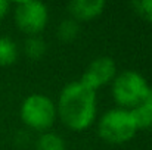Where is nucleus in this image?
<instances>
[{"label": "nucleus", "instance_id": "f257e3e1", "mask_svg": "<svg viewBox=\"0 0 152 150\" xmlns=\"http://www.w3.org/2000/svg\"><path fill=\"white\" fill-rule=\"evenodd\" d=\"M58 109L66 127L75 131L86 130L96 115L95 90L87 88L80 81L69 83L61 91Z\"/></svg>", "mask_w": 152, "mask_h": 150}, {"label": "nucleus", "instance_id": "f03ea898", "mask_svg": "<svg viewBox=\"0 0 152 150\" xmlns=\"http://www.w3.org/2000/svg\"><path fill=\"white\" fill-rule=\"evenodd\" d=\"M136 122L129 109H112L102 116L99 122V136L105 141L121 144L134 137Z\"/></svg>", "mask_w": 152, "mask_h": 150}, {"label": "nucleus", "instance_id": "7ed1b4c3", "mask_svg": "<svg viewBox=\"0 0 152 150\" xmlns=\"http://www.w3.org/2000/svg\"><path fill=\"white\" fill-rule=\"evenodd\" d=\"M148 84L145 78L134 71H124L115 77L112 86V94L118 104L124 107H136L145 97Z\"/></svg>", "mask_w": 152, "mask_h": 150}, {"label": "nucleus", "instance_id": "20e7f679", "mask_svg": "<svg viewBox=\"0 0 152 150\" xmlns=\"http://www.w3.org/2000/svg\"><path fill=\"white\" fill-rule=\"evenodd\" d=\"M56 109L49 97L43 94H31L24 100L21 106L22 121L33 130L43 131L52 127L55 122Z\"/></svg>", "mask_w": 152, "mask_h": 150}, {"label": "nucleus", "instance_id": "39448f33", "mask_svg": "<svg viewBox=\"0 0 152 150\" xmlns=\"http://www.w3.org/2000/svg\"><path fill=\"white\" fill-rule=\"evenodd\" d=\"M15 21L19 30L34 36L48 24V7L40 1H19L15 9Z\"/></svg>", "mask_w": 152, "mask_h": 150}, {"label": "nucleus", "instance_id": "423d86ee", "mask_svg": "<svg viewBox=\"0 0 152 150\" xmlns=\"http://www.w3.org/2000/svg\"><path fill=\"white\" fill-rule=\"evenodd\" d=\"M115 72H117V68H115L114 60L108 56H102L95 59L87 66L80 83L90 90H96L101 86H105L111 80H114Z\"/></svg>", "mask_w": 152, "mask_h": 150}, {"label": "nucleus", "instance_id": "0eeeda50", "mask_svg": "<svg viewBox=\"0 0 152 150\" xmlns=\"http://www.w3.org/2000/svg\"><path fill=\"white\" fill-rule=\"evenodd\" d=\"M105 7L103 0H72L68 3V10L75 19L87 21L101 15Z\"/></svg>", "mask_w": 152, "mask_h": 150}, {"label": "nucleus", "instance_id": "6e6552de", "mask_svg": "<svg viewBox=\"0 0 152 150\" xmlns=\"http://www.w3.org/2000/svg\"><path fill=\"white\" fill-rule=\"evenodd\" d=\"M132 116L136 122L137 130H152V101L151 103H140L132 110Z\"/></svg>", "mask_w": 152, "mask_h": 150}, {"label": "nucleus", "instance_id": "1a4fd4ad", "mask_svg": "<svg viewBox=\"0 0 152 150\" xmlns=\"http://www.w3.org/2000/svg\"><path fill=\"white\" fill-rule=\"evenodd\" d=\"M18 50L15 43L10 38L1 37L0 38V66H7L12 65L16 60Z\"/></svg>", "mask_w": 152, "mask_h": 150}, {"label": "nucleus", "instance_id": "9d476101", "mask_svg": "<svg viewBox=\"0 0 152 150\" xmlns=\"http://www.w3.org/2000/svg\"><path fill=\"white\" fill-rule=\"evenodd\" d=\"M37 150H65V143L58 134L46 133L39 138Z\"/></svg>", "mask_w": 152, "mask_h": 150}, {"label": "nucleus", "instance_id": "9b49d317", "mask_svg": "<svg viewBox=\"0 0 152 150\" xmlns=\"http://www.w3.org/2000/svg\"><path fill=\"white\" fill-rule=\"evenodd\" d=\"M46 51V43L40 38V37H36V36H31L30 38H27L25 41V54L30 57V59H40Z\"/></svg>", "mask_w": 152, "mask_h": 150}, {"label": "nucleus", "instance_id": "f8f14e48", "mask_svg": "<svg viewBox=\"0 0 152 150\" xmlns=\"http://www.w3.org/2000/svg\"><path fill=\"white\" fill-rule=\"evenodd\" d=\"M80 31V25L75 19H65L58 28V36L62 41H72Z\"/></svg>", "mask_w": 152, "mask_h": 150}, {"label": "nucleus", "instance_id": "ddd939ff", "mask_svg": "<svg viewBox=\"0 0 152 150\" xmlns=\"http://www.w3.org/2000/svg\"><path fill=\"white\" fill-rule=\"evenodd\" d=\"M132 6L134 7L136 13L140 15L145 21L152 22V0H137L133 1Z\"/></svg>", "mask_w": 152, "mask_h": 150}, {"label": "nucleus", "instance_id": "4468645a", "mask_svg": "<svg viewBox=\"0 0 152 150\" xmlns=\"http://www.w3.org/2000/svg\"><path fill=\"white\" fill-rule=\"evenodd\" d=\"M7 9H9V3L6 0H0V19L6 15Z\"/></svg>", "mask_w": 152, "mask_h": 150}]
</instances>
